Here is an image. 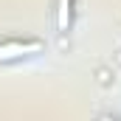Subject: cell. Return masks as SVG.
<instances>
[{
    "label": "cell",
    "mask_w": 121,
    "mask_h": 121,
    "mask_svg": "<svg viewBox=\"0 0 121 121\" xmlns=\"http://www.w3.org/2000/svg\"><path fill=\"white\" fill-rule=\"evenodd\" d=\"M76 11H79V0H54V9H51V23H54V31L65 37L73 31V23H76Z\"/></svg>",
    "instance_id": "cell-2"
},
{
    "label": "cell",
    "mask_w": 121,
    "mask_h": 121,
    "mask_svg": "<svg viewBox=\"0 0 121 121\" xmlns=\"http://www.w3.org/2000/svg\"><path fill=\"white\" fill-rule=\"evenodd\" d=\"M45 39L39 37H0V65H20L45 54Z\"/></svg>",
    "instance_id": "cell-1"
}]
</instances>
